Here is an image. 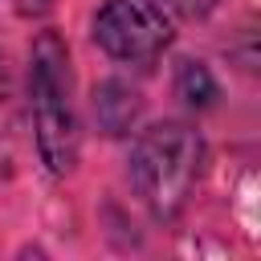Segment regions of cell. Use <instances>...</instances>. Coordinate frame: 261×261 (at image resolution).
I'll return each instance as SVG.
<instances>
[{
  "instance_id": "5b68a950",
  "label": "cell",
  "mask_w": 261,
  "mask_h": 261,
  "mask_svg": "<svg viewBox=\"0 0 261 261\" xmlns=\"http://www.w3.org/2000/svg\"><path fill=\"white\" fill-rule=\"evenodd\" d=\"M171 94L188 110L200 114V110H212L220 102V82L208 69V61H200V57H175V65H171Z\"/></svg>"
},
{
  "instance_id": "ba28073f",
  "label": "cell",
  "mask_w": 261,
  "mask_h": 261,
  "mask_svg": "<svg viewBox=\"0 0 261 261\" xmlns=\"http://www.w3.org/2000/svg\"><path fill=\"white\" fill-rule=\"evenodd\" d=\"M4 94H8V57L0 53V102H4Z\"/></svg>"
},
{
  "instance_id": "3957f363",
  "label": "cell",
  "mask_w": 261,
  "mask_h": 261,
  "mask_svg": "<svg viewBox=\"0 0 261 261\" xmlns=\"http://www.w3.org/2000/svg\"><path fill=\"white\" fill-rule=\"evenodd\" d=\"M90 41L118 65H151L175 41V20L159 0H102Z\"/></svg>"
},
{
  "instance_id": "277c9868",
  "label": "cell",
  "mask_w": 261,
  "mask_h": 261,
  "mask_svg": "<svg viewBox=\"0 0 261 261\" xmlns=\"http://www.w3.org/2000/svg\"><path fill=\"white\" fill-rule=\"evenodd\" d=\"M143 110H147V98L126 77H102L90 90V118L102 139H130L139 130Z\"/></svg>"
},
{
  "instance_id": "6da1fadb",
  "label": "cell",
  "mask_w": 261,
  "mask_h": 261,
  "mask_svg": "<svg viewBox=\"0 0 261 261\" xmlns=\"http://www.w3.org/2000/svg\"><path fill=\"white\" fill-rule=\"evenodd\" d=\"M204 163H208V143L200 126L188 118H163L135 130L126 155V179L139 204L151 212V220L171 224L192 204Z\"/></svg>"
},
{
  "instance_id": "52a82bcc",
  "label": "cell",
  "mask_w": 261,
  "mask_h": 261,
  "mask_svg": "<svg viewBox=\"0 0 261 261\" xmlns=\"http://www.w3.org/2000/svg\"><path fill=\"white\" fill-rule=\"evenodd\" d=\"M49 8H53V0H16V12H20V16H33V20L45 16Z\"/></svg>"
},
{
  "instance_id": "7a4b0ae2",
  "label": "cell",
  "mask_w": 261,
  "mask_h": 261,
  "mask_svg": "<svg viewBox=\"0 0 261 261\" xmlns=\"http://www.w3.org/2000/svg\"><path fill=\"white\" fill-rule=\"evenodd\" d=\"M29 114L33 143L49 175H73L82 155V122L73 106V57L57 29H41L29 45Z\"/></svg>"
},
{
  "instance_id": "8992f818",
  "label": "cell",
  "mask_w": 261,
  "mask_h": 261,
  "mask_svg": "<svg viewBox=\"0 0 261 261\" xmlns=\"http://www.w3.org/2000/svg\"><path fill=\"white\" fill-rule=\"evenodd\" d=\"M216 4H220V0H167V8H171L175 16H184V20H204Z\"/></svg>"
}]
</instances>
